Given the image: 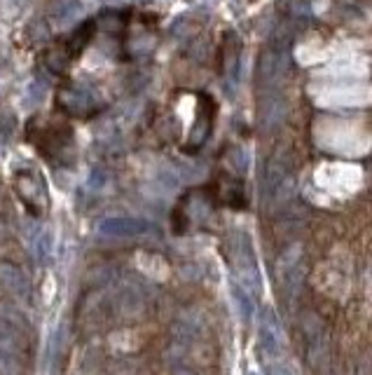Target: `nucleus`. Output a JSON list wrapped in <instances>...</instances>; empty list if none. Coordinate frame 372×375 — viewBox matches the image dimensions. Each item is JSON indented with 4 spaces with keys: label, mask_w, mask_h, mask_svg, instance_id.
Instances as JSON below:
<instances>
[{
    "label": "nucleus",
    "mask_w": 372,
    "mask_h": 375,
    "mask_svg": "<svg viewBox=\"0 0 372 375\" xmlns=\"http://www.w3.org/2000/svg\"><path fill=\"white\" fill-rule=\"evenodd\" d=\"M227 261L232 265V272L237 277V284L244 291L255 298L260 294V272H258V263L255 254H253L251 237L244 232L230 235L227 239Z\"/></svg>",
    "instance_id": "obj_1"
},
{
    "label": "nucleus",
    "mask_w": 372,
    "mask_h": 375,
    "mask_svg": "<svg viewBox=\"0 0 372 375\" xmlns=\"http://www.w3.org/2000/svg\"><path fill=\"white\" fill-rule=\"evenodd\" d=\"M302 331L307 340V364L316 375H330V343L319 315L307 312L302 317Z\"/></svg>",
    "instance_id": "obj_2"
},
{
    "label": "nucleus",
    "mask_w": 372,
    "mask_h": 375,
    "mask_svg": "<svg viewBox=\"0 0 372 375\" xmlns=\"http://www.w3.org/2000/svg\"><path fill=\"white\" fill-rule=\"evenodd\" d=\"M28 131H38V136L35 134H28V138L35 143V148H38L45 157H63V152L70 150V145H73V131L66 122H49L47 127L40 122V127H33V124H28Z\"/></svg>",
    "instance_id": "obj_3"
},
{
    "label": "nucleus",
    "mask_w": 372,
    "mask_h": 375,
    "mask_svg": "<svg viewBox=\"0 0 372 375\" xmlns=\"http://www.w3.org/2000/svg\"><path fill=\"white\" fill-rule=\"evenodd\" d=\"M17 192L21 197V202L26 204V209L40 216L42 211L47 209V188H45V178L42 173H38L33 166H24V169H17Z\"/></svg>",
    "instance_id": "obj_4"
},
{
    "label": "nucleus",
    "mask_w": 372,
    "mask_h": 375,
    "mask_svg": "<svg viewBox=\"0 0 372 375\" xmlns=\"http://www.w3.org/2000/svg\"><path fill=\"white\" fill-rule=\"evenodd\" d=\"M98 232L112 239H138L154 232V225L143 218H105L98 225Z\"/></svg>",
    "instance_id": "obj_5"
},
{
    "label": "nucleus",
    "mask_w": 372,
    "mask_h": 375,
    "mask_svg": "<svg viewBox=\"0 0 372 375\" xmlns=\"http://www.w3.org/2000/svg\"><path fill=\"white\" fill-rule=\"evenodd\" d=\"M56 103H59L61 110H66V113L77 115V117H87V115L94 113V108H96L94 96H91L87 89H82V87H77V85H70V87L59 89Z\"/></svg>",
    "instance_id": "obj_6"
},
{
    "label": "nucleus",
    "mask_w": 372,
    "mask_h": 375,
    "mask_svg": "<svg viewBox=\"0 0 372 375\" xmlns=\"http://www.w3.org/2000/svg\"><path fill=\"white\" fill-rule=\"evenodd\" d=\"M300 263H302V249L298 244L286 249L279 258V282H281V287H284V291H288L291 296L298 291L300 279H302Z\"/></svg>",
    "instance_id": "obj_7"
},
{
    "label": "nucleus",
    "mask_w": 372,
    "mask_h": 375,
    "mask_svg": "<svg viewBox=\"0 0 372 375\" xmlns=\"http://www.w3.org/2000/svg\"><path fill=\"white\" fill-rule=\"evenodd\" d=\"M258 350L263 354V361H274L281 357V350H284V336H281L279 322L274 317V312H267V319L260 326V343Z\"/></svg>",
    "instance_id": "obj_8"
},
{
    "label": "nucleus",
    "mask_w": 372,
    "mask_h": 375,
    "mask_svg": "<svg viewBox=\"0 0 372 375\" xmlns=\"http://www.w3.org/2000/svg\"><path fill=\"white\" fill-rule=\"evenodd\" d=\"M204 103H206V106H201L194 127L190 129L187 145H185L187 152H197L211 136V124H213V101H211V96H204Z\"/></svg>",
    "instance_id": "obj_9"
},
{
    "label": "nucleus",
    "mask_w": 372,
    "mask_h": 375,
    "mask_svg": "<svg viewBox=\"0 0 372 375\" xmlns=\"http://www.w3.org/2000/svg\"><path fill=\"white\" fill-rule=\"evenodd\" d=\"M0 284L10 291L14 298H21V301H28L31 298V282L24 275V270H19L12 263H0Z\"/></svg>",
    "instance_id": "obj_10"
},
{
    "label": "nucleus",
    "mask_w": 372,
    "mask_h": 375,
    "mask_svg": "<svg viewBox=\"0 0 372 375\" xmlns=\"http://www.w3.org/2000/svg\"><path fill=\"white\" fill-rule=\"evenodd\" d=\"M286 71V52L284 50H270L260 59V78L265 80V85H274L281 80V75Z\"/></svg>",
    "instance_id": "obj_11"
},
{
    "label": "nucleus",
    "mask_w": 372,
    "mask_h": 375,
    "mask_svg": "<svg viewBox=\"0 0 372 375\" xmlns=\"http://www.w3.org/2000/svg\"><path fill=\"white\" fill-rule=\"evenodd\" d=\"M94 31H96V22H91V19H87V22H82L80 26H77V31L70 36L68 40H63L61 47L66 50V54L70 59H75V57H80V52L87 47V43L91 40V36H94Z\"/></svg>",
    "instance_id": "obj_12"
},
{
    "label": "nucleus",
    "mask_w": 372,
    "mask_h": 375,
    "mask_svg": "<svg viewBox=\"0 0 372 375\" xmlns=\"http://www.w3.org/2000/svg\"><path fill=\"white\" fill-rule=\"evenodd\" d=\"M220 59H222V73H227L230 78H234L237 68H239V38L234 33H227V36H225Z\"/></svg>",
    "instance_id": "obj_13"
},
{
    "label": "nucleus",
    "mask_w": 372,
    "mask_h": 375,
    "mask_svg": "<svg viewBox=\"0 0 372 375\" xmlns=\"http://www.w3.org/2000/svg\"><path fill=\"white\" fill-rule=\"evenodd\" d=\"M49 15L56 24H68L75 15H80V0H52Z\"/></svg>",
    "instance_id": "obj_14"
},
{
    "label": "nucleus",
    "mask_w": 372,
    "mask_h": 375,
    "mask_svg": "<svg viewBox=\"0 0 372 375\" xmlns=\"http://www.w3.org/2000/svg\"><path fill=\"white\" fill-rule=\"evenodd\" d=\"M220 190V199L227 206H234V209H244L246 206V195H244V188L239 180H227V183L218 185Z\"/></svg>",
    "instance_id": "obj_15"
},
{
    "label": "nucleus",
    "mask_w": 372,
    "mask_h": 375,
    "mask_svg": "<svg viewBox=\"0 0 372 375\" xmlns=\"http://www.w3.org/2000/svg\"><path fill=\"white\" fill-rule=\"evenodd\" d=\"M232 296H234L237 308H239V312H241V319L244 322H251L253 319V296L248 294V291H244L239 284L232 287Z\"/></svg>",
    "instance_id": "obj_16"
},
{
    "label": "nucleus",
    "mask_w": 372,
    "mask_h": 375,
    "mask_svg": "<svg viewBox=\"0 0 372 375\" xmlns=\"http://www.w3.org/2000/svg\"><path fill=\"white\" fill-rule=\"evenodd\" d=\"M281 120H284V103L270 101L267 103V108H263V122L272 129L274 124H279Z\"/></svg>",
    "instance_id": "obj_17"
},
{
    "label": "nucleus",
    "mask_w": 372,
    "mask_h": 375,
    "mask_svg": "<svg viewBox=\"0 0 372 375\" xmlns=\"http://www.w3.org/2000/svg\"><path fill=\"white\" fill-rule=\"evenodd\" d=\"M265 375H295V371L284 361H267Z\"/></svg>",
    "instance_id": "obj_18"
},
{
    "label": "nucleus",
    "mask_w": 372,
    "mask_h": 375,
    "mask_svg": "<svg viewBox=\"0 0 372 375\" xmlns=\"http://www.w3.org/2000/svg\"><path fill=\"white\" fill-rule=\"evenodd\" d=\"M47 256H49V235L42 232L38 237V258L47 261Z\"/></svg>",
    "instance_id": "obj_19"
},
{
    "label": "nucleus",
    "mask_w": 372,
    "mask_h": 375,
    "mask_svg": "<svg viewBox=\"0 0 372 375\" xmlns=\"http://www.w3.org/2000/svg\"><path fill=\"white\" fill-rule=\"evenodd\" d=\"M171 375H197L190 366H175Z\"/></svg>",
    "instance_id": "obj_20"
}]
</instances>
